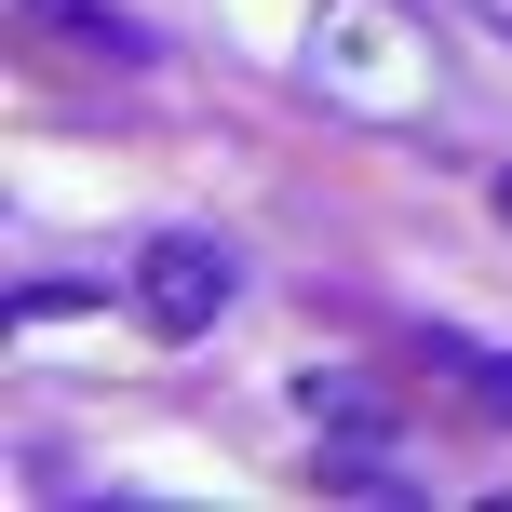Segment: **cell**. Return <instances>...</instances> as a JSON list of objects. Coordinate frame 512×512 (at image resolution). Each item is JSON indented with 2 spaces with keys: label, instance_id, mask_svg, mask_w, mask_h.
Masks as SVG:
<instances>
[{
  "label": "cell",
  "instance_id": "3",
  "mask_svg": "<svg viewBox=\"0 0 512 512\" xmlns=\"http://www.w3.org/2000/svg\"><path fill=\"white\" fill-rule=\"evenodd\" d=\"M445 364H459V378H472V391H486V405L512 418V351H472V337H445Z\"/></svg>",
  "mask_w": 512,
  "mask_h": 512
},
{
  "label": "cell",
  "instance_id": "1",
  "mask_svg": "<svg viewBox=\"0 0 512 512\" xmlns=\"http://www.w3.org/2000/svg\"><path fill=\"white\" fill-rule=\"evenodd\" d=\"M297 68H310V95L324 108H351V122H432V95H445V68H432V14H405V0H324L310 14V41H297Z\"/></svg>",
  "mask_w": 512,
  "mask_h": 512
},
{
  "label": "cell",
  "instance_id": "2",
  "mask_svg": "<svg viewBox=\"0 0 512 512\" xmlns=\"http://www.w3.org/2000/svg\"><path fill=\"white\" fill-rule=\"evenodd\" d=\"M230 283H243V256L216 230H149L135 243V310H149V337H216Z\"/></svg>",
  "mask_w": 512,
  "mask_h": 512
},
{
  "label": "cell",
  "instance_id": "4",
  "mask_svg": "<svg viewBox=\"0 0 512 512\" xmlns=\"http://www.w3.org/2000/svg\"><path fill=\"white\" fill-rule=\"evenodd\" d=\"M499 216H512V162H499Z\"/></svg>",
  "mask_w": 512,
  "mask_h": 512
}]
</instances>
